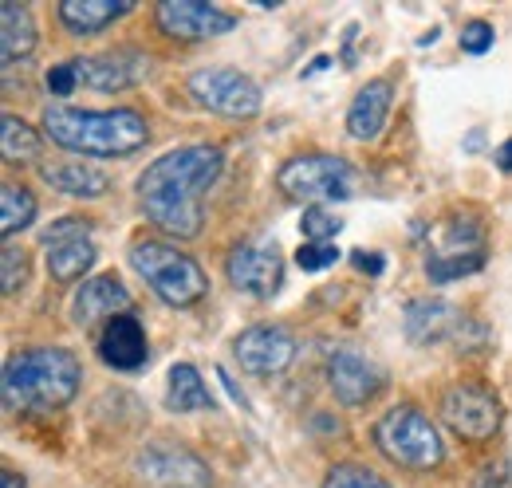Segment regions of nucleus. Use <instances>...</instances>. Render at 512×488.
<instances>
[{"mask_svg":"<svg viewBox=\"0 0 512 488\" xmlns=\"http://www.w3.org/2000/svg\"><path fill=\"white\" fill-rule=\"evenodd\" d=\"M221 170H225V154L217 146H182L154 158L138 178L146 221L174 241H193L205 221L201 193L217 185Z\"/></svg>","mask_w":512,"mask_h":488,"instance_id":"nucleus-1","label":"nucleus"},{"mask_svg":"<svg viewBox=\"0 0 512 488\" xmlns=\"http://www.w3.org/2000/svg\"><path fill=\"white\" fill-rule=\"evenodd\" d=\"M83 366L64 347H32L4 366V406L12 414H52L79 390Z\"/></svg>","mask_w":512,"mask_h":488,"instance_id":"nucleus-2","label":"nucleus"},{"mask_svg":"<svg viewBox=\"0 0 512 488\" xmlns=\"http://www.w3.org/2000/svg\"><path fill=\"white\" fill-rule=\"evenodd\" d=\"M44 134L83 158H127L146 146L150 126L138 111L115 107V111H75V107H48L44 111Z\"/></svg>","mask_w":512,"mask_h":488,"instance_id":"nucleus-3","label":"nucleus"},{"mask_svg":"<svg viewBox=\"0 0 512 488\" xmlns=\"http://www.w3.org/2000/svg\"><path fill=\"white\" fill-rule=\"evenodd\" d=\"M371 437H375V449L398 469L426 473V469H438L442 457H446V445H442L434 422L410 402L386 410L383 418L375 422V429H371Z\"/></svg>","mask_w":512,"mask_h":488,"instance_id":"nucleus-4","label":"nucleus"},{"mask_svg":"<svg viewBox=\"0 0 512 488\" xmlns=\"http://www.w3.org/2000/svg\"><path fill=\"white\" fill-rule=\"evenodd\" d=\"M130 268L154 288V296L162 304L170 307H193L209 292V280H205L201 264L186 252H178L174 244L138 241L130 248Z\"/></svg>","mask_w":512,"mask_h":488,"instance_id":"nucleus-5","label":"nucleus"},{"mask_svg":"<svg viewBox=\"0 0 512 488\" xmlns=\"http://www.w3.org/2000/svg\"><path fill=\"white\" fill-rule=\"evenodd\" d=\"M276 185L292 201H343L351 197V166L331 154H296L280 166Z\"/></svg>","mask_w":512,"mask_h":488,"instance_id":"nucleus-6","label":"nucleus"},{"mask_svg":"<svg viewBox=\"0 0 512 488\" xmlns=\"http://www.w3.org/2000/svg\"><path fill=\"white\" fill-rule=\"evenodd\" d=\"M186 91H190L197 107H205L213 115H225V119H253L260 111L256 79L237 71V67H201L190 75Z\"/></svg>","mask_w":512,"mask_h":488,"instance_id":"nucleus-7","label":"nucleus"},{"mask_svg":"<svg viewBox=\"0 0 512 488\" xmlns=\"http://www.w3.org/2000/svg\"><path fill=\"white\" fill-rule=\"evenodd\" d=\"M442 418L465 441H489L501 429V398L481 382H457L442 394Z\"/></svg>","mask_w":512,"mask_h":488,"instance_id":"nucleus-8","label":"nucleus"},{"mask_svg":"<svg viewBox=\"0 0 512 488\" xmlns=\"http://www.w3.org/2000/svg\"><path fill=\"white\" fill-rule=\"evenodd\" d=\"M225 276L237 292H249L256 300H268L284 284V256L280 248L268 241H245L237 244L225 260Z\"/></svg>","mask_w":512,"mask_h":488,"instance_id":"nucleus-9","label":"nucleus"},{"mask_svg":"<svg viewBox=\"0 0 512 488\" xmlns=\"http://www.w3.org/2000/svg\"><path fill=\"white\" fill-rule=\"evenodd\" d=\"M154 24L170 40H209V36L233 32L237 16L217 4H205V0H162L154 8Z\"/></svg>","mask_w":512,"mask_h":488,"instance_id":"nucleus-10","label":"nucleus"},{"mask_svg":"<svg viewBox=\"0 0 512 488\" xmlns=\"http://www.w3.org/2000/svg\"><path fill=\"white\" fill-rule=\"evenodd\" d=\"M233 355H237L241 370H249V374H260V378L284 374L296 359V335L280 323H256L237 335Z\"/></svg>","mask_w":512,"mask_h":488,"instance_id":"nucleus-11","label":"nucleus"},{"mask_svg":"<svg viewBox=\"0 0 512 488\" xmlns=\"http://www.w3.org/2000/svg\"><path fill=\"white\" fill-rule=\"evenodd\" d=\"M327 386L343 406H363L386 386V370L375 359L343 347L327 359Z\"/></svg>","mask_w":512,"mask_h":488,"instance_id":"nucleus-12","label":"nucleus"},{"mask_svg":"<svg viewBox=\"0 0 512 488\" xmlns=\"http://www.w3.org/2000/svg\"><path fill=\"white\" fill-rule=\"evenodd\" d=\"M138 473L154 488H209V481H213L205 461L193 457L190 449H178V445H150L138 457Z\"/></svg>","mask_w":512,"mask_h":488,"instance_id":"nucleus-13","label":"nucleus"},{"mask_svg":"<svg viewBox=\"0 0 512 488\" xmlns=\"http://www.w3.org/2000/svg\"><path fill=\"white\" fill-rule=\"evenodd\" d=\"M71 71L75 83L91 87V91H127L146 75V60L138 52H107V56H75Z\"/></svg>","mask_w":512,"mask_h":488,"instance_id":"nucleus-14","label":"nucleus"},{"mask_svg":"<svg viewBox=\"0 0 512 488\" xmlns=\"http://www.w3.org/2000/svg\"><path fill=\"white\" fill-rule=\"evenodd\" d=\"M465 323L469 319L446 300H410L406 315H402L406 339L418 343V347H430V343H442V339H461Z\"/></svg>","mask_w":512,"mask_h":488,"instance_id":"nucleus-15","label":"nucleus"},{"mask_svg":"<svg viewBox=\"0 0 512 488\" xmlns=\"http://www.w3.org/2000/svg\"><path fill=\"white\" fill-rule=\"evenodd\" d=\"M99 355L103 363L115 366V370H138V366L150 359V347H146V331L138 323V315H115L107 327H103V339H99Z\"/></svg>","mask_w":512,"mask_h":488,"instance_id":"nucleus-16","label":"nucleus"},{"mask_svg":"<svg viewBox=\"0 0 512 488\" xmlns=\"http://www.w3.org/2000/svg\"><path fill=\"white\" fill-rule=\"evenodd\" d=\"M390 103H394L390 79H371L367 87H359V95L351 99V111H347V134L355 142H375L383 134Z\"/></svg>","mask_w":512,"mask_h":488,"instance_id":"nucleus-17","label":"nucleus"},{"mask_svg":"<svg viewBox=\"0 0 512 488\" xmlns=\"http://www.w3.org/2000/svg\"><path fill=\"white\" fill-rule=\"evenodd\" d=\"M75 323L79 327H87V323H95V319H103V315H123L130 311V292L123 288V280L119 276H95V280H83V288L75 292Z\"/></svg>","mask_w":512,"mask_h":488,"instance_id":"nucleus-18","label":"nucleus"},{"mask_svg":"<svg viewBox=\"0 0 512 488\" xmlns=\"http://www.w3.org/2000/svg\"><path fill=\"white\" fill-rule=\"evenodd\" d=\"M130 8V0H64L60 8H56V16H60V24H64L71 36H95V32H103L107 24H115V20H123Z\"/></svg>","mask_w":512,"mask_h":488,"instance_id":"nucleus-19","label":"nucleus"},{"mask_svg":"<svg viewBox=\"0 0 512 488\" xmlns=\"http://www.w3.org/2000/svg\"><path fill=\"white\" fill-rule=\"evenodd\" d=\"M0 20H4V32H0V60L4 67L28 60L36 52V20L24 4L16 0H4L0 4Z\"/></svg>","mask_w":512,"mask_h":488,"instance_id":"nucleus-20","label":"nucleus"},{"mask_svg":"<svg viewBox=\"0 0 512 488\" xmlns=\"http://www.w3.org/2000/svg\"><path fill=\"white\" fill-rule=\"evenodd\" d=\"M44 182L60 189L67 197H103L111 189V178L95 166L83 162H64V166H44Z\"/></svg>","mask_w":512,"mask_h":488,"instance_id":"nucleus-21","label":"nucleus"},{"mask_svg":"<svg viewBox=\"0 0 512 488\" xmlns=\"http://www.w3.org/2000/svg\"><path fill=\"white\" fill-rule=\"evenodd\" d=\"M166 406L174 414H197V410H213V398L201 382V374L190 363L170 366V382H166Z\"/></svg>","mask_w":512,"mask_h":488,"instance_id":"nucleus-22","label":"nucleus"},{"mask_svg":"<svg viewBox=\"0 0 512 488\" xmlns=\"http://www.w3.org/2000/svg\"><path fill=\"white\" fill-rule=\"evenodd\" d=\"M91 264H95V244H91V237H71V241L48 244V272L60 284L79 280L83 272H91Z\"/></svg>","mask_w":512,"mask_h":488,"instance_id":"nucleus-23","label":"nucleus"},{"mask_svg":"<svg viewBox=\"0 0 512 488\" xmlns=\"http://www.w3.org/2000/svg\"><path fill=\"white\" fill-rule=\"evenodd\" d=\"M0 154L8 166H20V162H36L40 158V134L16 115H4L0 126Z\"/></svg>","mask_w":512,"mask_h":488,"instance_id":"nucleus-24","label":"nucleus"},{"mask_svg":"<svg viewBox=\"0 0 512 488\" xmlns=\"http://www.w3.org/2000/svg\"><path fill=\"white\" fill-rule=\"evenodd\" d=\"M36 221V197L24 185H4L0 189V229L4 237H16Z\"/></svg>","mask_w":512,"mask_h":488,"instance_id":"nucleus-25","label":"nucleus"},{"mask_svg":"<svg viewBox=\"0 0 512 488\" xmlns=\"http://www.w3.org/2000/svg\"><path fill=\"white\" fill-rule=\"evenodd\" d=\"M481 264H485V256H481V252H465V256L434 252V256L426 260V272H430V280H434V284H449V280H457V276L477 272Z\"/></svg>","mask_w":512,"mask_h":488,"instance_id":"nucleus-26","label":"nucleus"},{"mask_svg":"<svg viewBox=\"0 0 512 488\" xmlns=\"http://www.w3.org/2000/svg\"><path fill=\"white\" fill-rule=\"evenodd\" d=\"M323 488H390V485H386L379 473L363 469V465H335V469L327 473Z\"/></svg>","mask_w":512,"mask_h":488,"instance_id":"nucleus-27","label":"nucleus"},{"mask_svg":"<svg viewBox=\"0 0 512 488\" xmlns=\"http://www.w3.org/2000/svg\"><path fill=\"white\" fill-rule=\"evenodd\" d=\"M339 229H343V221H339L335 213H327L323 205H308V209H304L300 233H304L308 241H331V237H335Z\"/></svg>","mask_w":512,"mask_h":488,"instance_id":"nucleus-28","label":"nucleus"},{"mask_svg":"<svg viewBox=\"0 0 512 488\" xmlns=\"http://www.w3.org/2000/svg\"><path fill=\"white\" fill-rule=\"evenodd\" d=\"M335 260H339V248L331 241H304L300 252H296V264H300L304 272H323V268H331Z\"/></svg>","mask_w":512,"mask_h":488,"instance_id":"nucleus-29","label":"nucleus"},{"mask_svg":"<svg viewBox=\"0 0 512 488\" xmlns=\"http://www.w3.org/2000/svg\"><path fill=\"white\" fill-rule=\"evenodd\" d=\"M0 264H4V296H12L16 288L28 284V256H24L16 244H4Z\"/></svg>","mask_w":512,"mask_h":488,"instance_id":"nucleus-30","label":"nucleus"},{"mask_svg":"<svg viewBox=\"0 0 512 488\" xmlns=\"http://www.w3.org/2000/svg\"><path fill=\"white\" fill-rule=\"evenodd\" d=\"M493 24H485V20H469L465 28H461V52H469V56H485L489 48H493Z\"/></svg>","mask_w":512,"mask_h":488,"instance_id":"nucleus-31","label":"nucleus"},{"mask_svg":"<svg viewBox=\"0 0 512 488\" xmlns=\"http://www.w3.org/2000/svg\"><path fill=\"white\" fill-rule=\"evenodd\" d=\"M91 233V221L87 217H64L60 225H52L44 233V244H56V241H71V237H87Z\"/></svg>","mask_w":512,"mask_h":488,"instance_id":"nucleus-32","label":"nucleus"},{"mask_svg":"<svg viewBox=\"0 0 512 488\" xmlns=\"http://www.w3.org/2000/svg\"><path fill=\"white\" fill-rule=\"evenodd\" d=\"M469 488H512V465L509 461H497V465H485L477 473V481Z\"/></svg>","mask_w":512,"mask_h":488,"instance_id":"nucleus-33","label":"nucleus"},{"mask_svg":"<svg viewBox=\"0 0 512 488\" xmlns=\"http://www.w3.org/2000/svg\"><path fill=\"white\" fill-rule=\"evenodd\" d=\"M48 91L52 95H71L75 91V71H71V63H56L52 71H48Z\"/></svg>","mask_w":512,"mask_h":488,"instance_id":"nucleus-34","label":"nucleus"},{"mask_svg":"<svg viewBox=\"0 0 512 488\" xmlns=\"http://www.w3.org/2000/svg\"><path fill=\"white\" fill-rule=\"evenodd\" d=\"M355 268L379 276V272H383V260H379V256H363V252H355Z\"/></svg>","mask_w":512,"mask_h":488,"instance_id":"nucleus-35","label":"nucleus"},{"mask_svg":"<svg viewBox=\"0 0 512 488\" xmlns=\"http://www.w3.org/2000/svg\"><path fill=\"white\" fill-rule=\"evenodd\" d=\"M217 378H221V382H225V390H229V394H233V402H237V406H245V410H249V398H245V394H241V390H237V382H233V378H229V374H225V370H217Z\"/></svg>","mask_w":512,"mask_h":488,"instance_id":"nucleus-36","label":"nucleus"},{"mask_svg":"<svg viewBox=\"0 0 512 488\" xmlns=\"http://www.w3.org/2000/svg\"><path fill=\"white\" fill-rule=\"evenodd\" d=\"M497 166H501V170H512V138L497 146Z\"/></svg>","mask_w":512,"mask_h":488,"instance_id":"nucleus-37","label":"nucleus"},{"mask_svg":"<svg viewBox=\"0 0 512 488\" xmlns=\"http://www.w3.org/2000/svg\"><path fill=\"white\" fill-rule=\"evenodd\" d=\"M0 488H24V481H20L12 469H4V473H0Z\"/></svg>","mask_w":512,"mask_h":488,"instance_id":"nucleus-38","label":"nucleus"}]
</instances>
